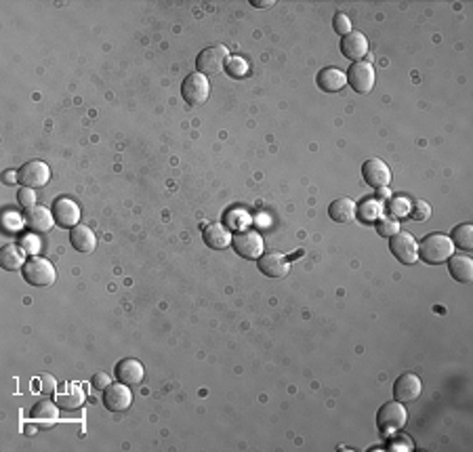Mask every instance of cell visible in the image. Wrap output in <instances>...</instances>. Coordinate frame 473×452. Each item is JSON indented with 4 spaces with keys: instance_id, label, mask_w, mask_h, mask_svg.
Listing matches in <instances>:
<instances>
[{
    "instance_id": "6da1fadb",
    "label": "cell",
    "mask_w": 473,
    "mask_h": 452,
    "mask_svg": "<svg viewBox=\"0 0 473 452\" xmlns=\"http://www.w3.org/2000/svg\"><path fill=\"white\" fill-rule=\"evenodd\" d=\"M454 255V245L452 240L444 234H429L423 238L421 247H419V257L429 263V265H440L446 263Z\"/></svg>"
},
{
    "instance_id": "7a4b0ae2",
    "label": "cell",
    "mask_w": 473,
    "mask_h": 452,
    "mask_svg": "<svg viewBox=\"0 0 473 452\" xmlns=\"http://www.w3.org/2000/svg\"><path fill=\"white\" fill-rule=\"evenodd\" d=\"M406 421H408V412L397 400L383 404L381 410L377 412V427L385 438H389V436H393L400 429L406 427Z\"/></svg>"
},
{
    "instance_id": "3957f363",
    "label": "cell",
    "mask_w": 473,
    "mask_h": 452,
    "mask_svg": "<svg viewBox=\"0 0 473 452\" xmlns=\"http://www.w3.org/2000/svg\"><path fill=\"white\" fill-rule=\"evenodd\" d=\"M23 278H25V282L32 284V286H51L55 282V278H57V271L53 267L51 261L43 259V257H30L21 269Z\"/></svg>"
},
{
    "instance_id": "277c9868",
    "label": "cell",
    "mask_w": 473,
    "mask_h": 452,
    "mask_svg": "<svg viewBox=\"0 0 473 452\" xmlns=\"http://www.w3.org/2000/svg\"><path fill=\"white\" fill-rule=\"evenodd\" d=\"M227 59H229V53H227V49L221 47V45L205 49V51H202V53L198 55V59H196L198 74L207 76V78H209V76H217V74L221 72V69H225Z\"/></svg>"
},
{
    "instance_id": "5b68a950",
    "label": "cell",
    "mask_w": 473,
    "mask_h": 452,
    "mask_svg": "<svg viewBox=\"0 0 473 452\" xmlns=\"http://www.w3.org/2000/svg\"><path fill=\"white\" fill-rule=\"evenodd\" d=\"M345 76H347L349 87L360 95L370 93V91H373V87H375V67H373V63H370V61L351 63L349 72Z\"/></svg>"
},
{
    "instance_id": "8992f818",
    "label": "cell",
    "mask_w": 473,
    "mask_h": 452,
    "mask_svg": "<svg viewBox=\"0 0 473 452\" xmlns=\"http://www.w3.org/2000/svg\"><path fill=\"white\" fill-rule=\"evenodd\" d=\"M19 183L23 188H45L51 179V170H49V164L43 162V160H30L25 162L19 170Z\"/></svg>"
},
{
    "instance_id": "52a82bcc",
    "label": "cell",
    "mask_w": 473,
    "mask_h": 452,
    "mask_svg": "<svg viewBox=\"0 0 473 452\" xmlns=\"http://www.w3.org/2000/svg\"><path fill=\"white\" fill-rule=\"evenodd\" d=\"M389 249L397 261L406 263V265H413L419 259V245L413 238V234H408V231H397L395 236H391Z\"/></svg>"
},
{
    "instance_id": "ba28073f",
    "label": "cell",
    "mask_w": 473,
    "mask_h": 452,
    "mask_svg": "<svg viewBox=\"0 0 473 452\" xmlns=\"http://www.w3.org/2000/svg\"><path fill=\"white\" fill-rule=\"evenodd\" d=\"M231 247L235 255L242 259H259L263 251V240L255 229H242L231 238Z\"/></svg>"
},
{
    "instance_id": "9c48e42d",
    "label": "cell",
    "mask_w": 473,
    "mask_h": 452,
    "mask_svg": "<svg viewBox=\"0 0 473 452\" xmlns=\"http://www.w3.org/2000/svg\"><path fill=\"white\" fill-rule=\"evenodd\" d=\"M209 93H211L209 78L198 74V72L189 74L181 84V95L189 106H200V103H205L209 99Z\"/></svg>"
},
{
    "instance_id": "30bf717a",
    "label": "cell",
    "mask_w": 473,
    "mask_h": 452,
    "mask_svg": "<svg viewBox=\"0 0 473 452\" xmlns=\"http://www.w3.org/2000/svg\"><path fill=\"white\" fill-rule=\"evenodd\" d=\"M362 177L370 188H387L391 181V170L385 160L381 158H370L362 164Z\"/></svg>"
},
{
    "instance_id": "8fae6325",
    "label": "cell",
    "mask_w": 473,
    "mask_h": 452,
    "mask_svg": "<svg viewBox=\"0 0 473 452\" xmlns=\"http://www.w3.org/2000/svg\"><path fill=\"white\" fill-rule=\"evenodd\" d=\"M53 217L55 223L63 229H72L80 221V208L74 200L70 198H57L53 202Z\"/></svg>"
},
{
    "instance_id": "7c38bea8",
    "label": "cell",
    "mask_w": 473,
    "mask_h": 452,
    "mask_svg": "<svg viewBox=\"0 0 473 452\" xmlns=\"http://www.w3.org/2000/svg\"><path fill=\"white\" fill-rule=\"evenodd\" d=\"M132 402V394L128 389V385L124 383H110L106 389H104V406L110 410V412H124Z\"/></svg>"
},
{
    "instance_id": "4fadbf2b",
    "label": "cell",
    "mask_w": 473,
    "mask_h": 452,
    "mask_svg": "<svg viewBox=\"0 0 473 452\" xmlns=\"http://www.w3.org/2000/svg\"><path fill=\"white\" fill-rule=\"evenodd\" d=\"M421 392H423V381L413 372L402 374L393 385V398L397 402H413L421 396Z\"/></svg>"
},
{
    "instance_id": "5bb4252c",
    "label": "cell",
    "mask_w": 473,
    "mask_h": 452,
    "mask_svg": "<svg viewBox=\"0 0 473 452\" xmlns=\"http://www.w3.org/2000/svg\"><path fill=\"white\" fill-rule=\"evenodd\" d=\"M257 265L261 273H265L267 278H286L290 271V261L282 253H267L259 257Z\"/></svg>"
},
{
    "instance_id": "9a60e30c",
    "label": "cell",
    "mask_w": 473,
    "mask_h": 452,
    "mask_svg": "<svg viewBox=\"0 0 473 452\" xmlns=\"http://www.w3.org/2000/svg\"><path fill=\"white\" fill-rule=\"evenodd\" d=\"M341 53L347 59H351L354 63L362 61L366 57V53H368V38L364 36L362 32L351 30L347 36H343V41H341Z\"/></svg>"
},
{
    "instance_id": "2e32d148",
    "label": "cell",
    "mask_w": 473,
    "mask_h": 452,
    "mask_svg": "<svg viewBox=\"0 0 473 452\" xmlns=\"http://www.w3.org/2000/svg\"><path fill=\"white\" fill-rule=\"evenodd\" d=\"M114 372H116V378L124 385H137V383H141V381H143V364L139 360H135V358L120 360L116 364Z\"/></svg>"
},
{
    "instance_id": "e0dca14e",
    "label": "cell",
    "mask_w": 473,
    "mask_h": 452,
    "mask_svg": "<svg viewBox=\"0 0 473 452\" xmlns=\"http://www.w3.org/2000/svg\"><path fill=\"white\" fill-rule=\"evenodd\" d=\"M25 223L32 231H49L55 223V217H53V211H49L47 206H32L27 208V213H25Z\"/></svg>"
},
{
    "instance_id": "ac0fdd59",
    "label": "cell",
    "mask_w": 473,
    "mask_h": 452,
    "mask_svg": "<svg viewBox=\"0 0 473 452\" xmlns=\"http://www.w3.org/2000/svg\"><path fill=\"white\" fill-rule=\"evenodd\" d=\"M202 238H205V245L213 251H223L231 245V234L223 223H211L202 229Z\"/></svg>"
},
{
    "instance_id": "d6986e66",
    "label": "cell",
    "mask_w": 473,
    "mask_h": 452,
    "mask_svg": "<svg viewBox=\"0 0 473 452\" xmlns=\"http://www.w3.org/2000/svg\"><path fill=\"white\" fill-rule=\"evenodd\" d=\"M347 82V76L341 72L339 67H324L322 72L316 76V84L324 93H339Z\"/></svg>"
},
{
    "instance_id": "ffe728a7",
    "label": "cell",
    "mask_w": 473,
    "mask_h": 452,
    "mask_svg": "<svg viewBox=\"0 0 473 452\" xmlns=\"http://www.w3.org/2000/svg\"><path fill=\"white\" fill-rule=\"evenodd\" d=\"M328 215L334 223H349L358 217V206L351 198H336L328 206Z\"/></svg>"
},
{
    "instance_id": "44dd1931",
    "label": "cell",
    "mask_w": 473,
    "mask_h": 452,
    "mask_svg": "<svg viewBox=\"0 0 473 452\" xmlns=\"http://www.w3.org/2000/svg\"><path fill=\"white\" fill-rule=\"evenodd\" d=\"M70 242L78 253H93L97 247V236L86 225H76L70 229Z\"/></svg>"
},
{
    "instance_id": "7402d4cb",
    "label": "cell",
    "mask_w": 473,
    "mask_h": 452,
    "mask_svg": "<svg viewBox=\"0 0 473 452\" xmlns=\"http://www.w3.org/2000/svg\"><path fill=\"white\" fill-rule=\"evenodd\" d=\"M450 275L457 282H471L473 280V261L465 255H457L448 259Z\"/></svg>"
},
{
    "instance_id": "603a6c76",
    "label": "cell",
    "mask_w": 473,
    "mask_h": 452,
    "mask_svg": "<svg viewBox=\"0 0 473 452\" xmlns=\"http://www.w3.org/2000/svg\"><path fill=\"white\" fill-rule=\"evenodd\" d=\"M25 251L21 247H15V245H7L3 249V253H0V263H3L5 269L9 271H17V269H23L25 265Z\"/></svg>"
},
{
    "instance_id": "cb8c5ba5",
    "label": "cell",
    "mask_w": 473,
    "mask_h": 452,
    "mask_svg": "<svg viewBox=\"0 0 473 452\" xmlns=\"http://www.w3.org/2000/svg\"><path fill=\"white\" fill-rule=\"evenodd\" d=\"M32 419L36 421L38 425L47 427L51 423L57 421V404H53L51 400H43L36 406L32 408Z\"/></svg>"
},
{
    "instance_id": "d4e9b609",
    "label": "cell",
    "mask_w": 473,
    "mask_h": 452,
    "mask_svg": "<svg viewBox=\"0 0 473 452\" xmlns=\"http://www.w3.org/2000/svg\"><path fill=\"white\" fill-rule=\"evenodd\" d=\"M452 245L463 249V251H471L473 249V225L471 223H461L452 229Z\"/></svg>"
},
{
    "instance_id": "484cf974",
    "label": "cell",
    "mask_w": 473,
    "mask_h": 452,
    "mask_svg": "<svg viewBox=\"0 0 473 452\" xmlns=\"http://www.w3.org/2000/svg\"><path fill=\"white\" fill-rule=\"evenodd\" d=\"M84 402V394L78 385H72L70 392H65L61 396H57V404L63 408H80Z\"/></svg>"
},
{
    "instance_id": "4316f807",
    "label": "cell",
    "mask_w": 473,
    "mask_h": 452,
    "mask_svg": "<svg viewBox=\"0 0 473 452\" xmlns=\"http://www.w3.org/2000/svg\"><path fill=\"white\" fill-rule=\"evenodd\" d=\"M225 72L231 78H246L249 76V63L242 57H229L225 63Z\"/></svg>"
},
{
    "instance_id": "83f0119b",
    "label": "cell",
    "mask_w": 473,
    "mask_h": 452,
    "mask_svg": "<svg viewBox=\"0 0 473 452\" xmlns=\"http://www.w3.org/2000/svg\"><path fill=\"white\" fill-rule=\"evenodd\" d=\"M387 211H389L393 217H408V215H411V200H408L406 196L389 198Z\"/></svg>"
},
{
    "instance_id": "f1b7e54d",
    "label": "cell",
    "mask_w": 473,
    "mask_h": 452,
    "mask_svg": "<svg viewBox=\"0 0 473 452\" xmlns=\"http://www.w3.org/2000/svg\"><path fill=\"white\" fill-rule=\"evenodd\" d=\"M358 215H360L362 221H375L381 215V204L375 202V200H364L358 206Z\"/></svg>"
},
{
    "instance_id": "f546056e",
    "label": "cell",
    "mask_w": 473,
    "mask_h": 452,
    "mask_svg": "<svg viewBox=\"0 0 473 452\" xmlns=\"http://www.w3.org/2000/svg\"><path fill=\"white\" fill-rule=\"evenodd\" d=\"M429 215H431V208L427 202H423V200L411 202V215L408 217H413L415 221H427Z\"/></svg>"
},
{
    "instance_id": "4dcf8cb0",
    "label": "cell",
    "mask_w": 473,
    "mask_h": 452,
    "mask_svg": "<svg viewBox=\"0 0 473 452\" xmlns=\"http://www.w3.org/2000/svg\"><path fill=\"white\" fill-rule=\"evenodd\" d=\"M246 223H249V217L242 213V211H229L227 213V217H225V227H233V229H240L242 231V227H246Z\"/></svg>"
},
{
    "instance_id": "1f68e13d",
    "label": "cell",
    "mask_w": 473,
    "mask_h": 452,
    "mask_svg": "<svg viewBox=\"0 0 473 452\" xmlns=\"http://www.w3.org/2000/svg\"><path fill=\"white\" fill-rule=\"evenodd\" d=\"M377 231H379V236H383V238H391V236H395V234L400 231V225H397L395 219L385 217V219H381V221L377 223Z\"/></svg>"
},
{
    "instance_id": "d6a6232c",
    "label": "cell",
    "mask_w": 473,
    "mask_h": 452,
    "mask_svg": "<svg viewBox=\"0 0 473 452\" xmlns=\"http://www.w3.org/2000/svg\"><path fill=\"white\" fill-rule=\"evenodd\" d=\"M332 27L336 34H341V36H347V34L351 32V19L345 15V13H336L334 15V21H332Z\"/></svg>"
},
{
    "instance_id": "836d02e7",
    "label": "cell",
    "mask_w": 473,
    "mask_h": 452,
    "mask_svg": "<svg viewBox=\"0 0 473 452\" xmlns=\"http://www.w3.org/2000/svg\"><path fill=\"white\" fill-rule=\"evenodd\" d=\"M21 223H23V219L19 217V213H15V211H7V213H3V225H5L9 231H17V229H21Z\"/></svg>"
},
{
    "instance_id": "e575fe53",
    "label": "cell",
    "mask_w": 473,
    "mask_h": 452,
    "mask_svg": "<svg viewBox=\"0 0 473 452\" xmlns=\"http://www.w3.org/2000/svg\"><path fill=\"white\" fill-rule=\"evenodd\" d=\"M17 200L23 208H32V206H36V194H34L32 188H21L19 194H17Z\"/></svg>"
},
{
    "instance_id": "d590c367",
    "label": "cell",
    "mask_w": 473,
    "mask_h": 452,
    "mask_svg": "<svg viewBox=\"0 0 473 452\" xmlns=\"http://www.w3.org/2000/svg\"><path fill=\"white\" fill-rule=\"evenodd\" d=\"M21 249H23L25 253L36 255L38 249H41V242H38V238H34V236H23V238H21Z\"/></svg>"
},
{
    "instance_id": "8d00e7d4",
    "label": "cell",
    "mask_w": 473,
    "mask_h": 452,
    "mask_svg": "<svg viewBox=\"0 0 473 452\" xmlns=\"http://www.w3.org/2000/svg\"><path fill=\"white\" fill-rule=\"evenodd\" d=\"M389 448L391 450H413V442L408 438H397L389 442Z\"/></svg>"
},
{
    "instance_id": "74e56055",
    "label": "cell",
    "mask_w": 473,
    "mask_h": 452,
    "mask_svg": "<svg viewBox=\"0 0 473 452\" xmlns=\"http://www.w3.org/2000/svg\"><path fill=\"white\" fill-rule=\"evenodd\" d=\"M93 385H95L97 389L104 392V389L110 385V376H108L106 372H97V374L93 376Z\"/></svg>"
},
{
    "instance_id": "f35d334b",
    "label": "cell",
    "mask_w": 473,
    "mask_h": 452,
    "mask_svg": "<svg viewBox=\"0 0 473 452\" xmlns=\"http://www.w3.org/2000/svg\"><path fill=\"white\" fill-rule=\"evenodd\" d=\"M41 381H43V394H51L53 389H55V381L51 378V376H41Z\"/></svg>"
},
{
    "instance_id": "ab89813d",
    "label": "cell",
    "mask_w": 473,
    "mask_h": 452,
    "mask_svg": "<svg viewBox=\"0 0 473 452\" xmlns=\"http://www.w3.org/2000/svg\"><path fill=\"white\" fill-rule=\"evenodd\" d=\"M251 5L259 7V9H272L276 3H274V0H251Z\"/></svg>"
},
{
    "instance_id": "60d3db41",
    "label": "cell",
    "mask_w": 473,
    "mask_h": 452,
    "mask_svg": "<svg viewBox=\"0 0 473 452\" xmlns=\"http://www.w3.org/2000/svg\"><path fill=\"white\" fill-rule=\"evenodd\" d=\"M15 181H19V172H15V170H7L5 172V183H15Z\"/></svg>"
},
{
    "instance_id": "b9f144b4",
    "label": "cell",
    "mask_w": 473,
    "mask_h": 452,
    "mask_svg": "<svg viewBox=\"0 0 473 452\" xmlns=\"http://www.w3.org/2000/svg\"><path fill=\"white\" fill-rule=\"evenodd\" d=\"M377 196H379V198H391V192H389L387 188H379Z\"/></svg>"
}]
</instances>
